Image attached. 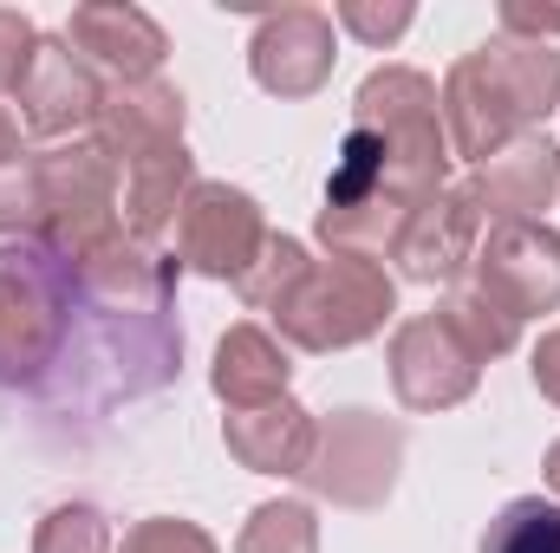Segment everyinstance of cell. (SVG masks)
<instances>
[{"mask_svg":"<svg viewBox=\"0 0 560 553\" xmlns=\"http://www.w3.org/2000/svg\"><path fill=\"white\" fill-rule=\"evenodd\" d=\"M0 156H20V118L0 105Z\"/></svg>","mask_w":560,"mask_h":553,"instance_id":"4dcf8cb0","label":"cell"},{"mask_svg":"<svg viewBox=\"0 0 560 553\" xmlns=\"http://www.w3.org/2000/svg\"><path fill=\"white\" fill-rule=\"evenodd\" d=\"M287 378H293L287 345H280L268 326L242 319V326H229V332H222L215 365H209V391H215L229 411H261V404H280V398H287Z\"/></svg>","mask_w":560,"mask_h":553,"instance_id":"d6986e66","label":"cell"},{"mask_svg":"<svg viewBox=\"0 0 560 553\" xmlns=\"http://www.w3.org/2000/svg\"><path fill=\"white\" fill-rule=\"evenodd\" d=\"M118 196H125V163L98 138H72L39 150V242L59 261L79 268L92 248H105L125 228Z\"/></svg>","mask_w":560,"mask_h":553,"instance_id":"5b68a950","label":"cell"},{"mask_svg":"<svg viewBox=\"0 0 560 553\" xmlns=\"http://www.w3.org/2000/svg\"><path fill=\"white\" fill-rule=\"evenodd\" d=\"M176 274H183L176 255L143 248V242H131L125 228L72 268L79 293H85L105 319H163L170 299H176Z\"/></svg>","mask_w":560,"mask_h":553,"instance_id":"7c38bea8","label":"cell"},{"mask_svg":"<svg viewBox=\"0 0 560 553\" xmlns=\"http://www.w3.org/2000/svg\"><path fill=\"white\" fill-rule=\"evenodd\" d=\"M235 553H319V515H313V502H300V495L261 502L242 521Z\"/></svg>","mask_w":560,"mask_h":553,"instance_id":"44dd1931","label":"cell"},{"mask_svg":"<svg viewBox=\"0 0 560 553\" xmlns=\"http://www.w3.org/2000/svg\"><path fill=\"white\" fill-rule=\"evenodd\" d=\"M268 235L275 228H268L261 202L235 183H202L196 176V189L176 209V261L202 280H235L242 286V274L261 261Z\"/></svg>","mask_w":560,"mask_h":553,"instance_id":"52a82bcc","label":"cell"},{"mask_svg":"<svg viewBox=\"0 0 560 553\" xmlns=\"http://www.w3.org/2000/svg\"><path fill=\"white\" fill-rule=\"evenodd\" d=\"M313 268V255H306V242H293V235H268V248H261V261L242 274V299H248V313H275L280 299L293 293V280Z\"/></svg>","mask_w":560,"mask_h":553,"instance_id":"cb8c5ba5","label":"cell"},{"mask_svg":"<svg viewBox=\"0 0 560 553\" xmlns=\"http://www.w3.org/2000/svg\"><path fill=\"white\" fill-rule=\"evenodd\" d=\"M66 46L105 79V85H131V79H156V66L170 59V33L131 7V0H85L66 20Z\"/></svg>","mask_w":560,"mask_h":553,"instance_id":"4fadbf2b","label":"cell"},{"mask_svg":"<svg viewBox=\"0 0 560 553\" xmlns=\"http://www.w3.org/2000/svg\"><path fill=\"white\" fill-rule=\"evenodd\" d=\"M476 553H560V502H541V495L509 502L482 528V548Z\"/></svg>","mask_w":560,"mask_h":553,"instance_id":"7402d4cb","label":"cell"},{"mask_svg":"<svg viewBox=\"0 0 560 553\" xmlns=\"http://www.w3.org/2000/svg\"><path fill=\"white\" fill-rule=\"evenodd\" d=\"M39 235V150L0 156V242Z\"/></svg>","mask_w":560,"mask_h":553,"instance_id":"d4e9b609","label":"cell"},{"mask_svg":"<svg viewBox=\"0 0 560 553\" xmlns=\"http://www.w3.org/2000/svg\"><path fill=\"white\" fill-rule=\"evenodd\" d=\"M476 242H482V209L469 202L463 183H450V189H436L411 215V228H405L392 261H398V274L418 280V286H456L469 274V261H476Z\"/></svg>","mask_w":560,"mask_h":553,"instance_id":"9a60e30c","label":"cell"},{"mask_svg":"<svg viewBox=\"0 0 560 553\" xmlns=\"http://www.w3.org/2000/svg\"><path fill=\"white\" fill-rule=\"evenodd\" d=\"M98 98H105V79L66 46V33H39V52H33V72L20 79L13 105H20V125L46 143H66L79 131H92L98 118Z\"/></svg>","mask_w":560,"mask_h":553,"instance_id":"8fae6325","label":"cell"},{"mask_svg":"<svg viewBox=\"0 0 560 553\" xmlns=\"http://www.w3.org/2000/svg\"><path fill=\"white\" fill-rule=\"evenodd\" d=\"M555 105H560V52L509 39V33H495L489 46L463 52L443 72V85H436L450 156H469V163H489L515 138L541 131V118Z\"/></svg>","mask_w":560,"mask_h":553,"instance_id":"7a4b0ae2","label":"cell"},{"mask_svg":"<svg viewBox=\"0 0 560 553\" xmlns=\"http://www.w3.org/2000/svg\"><path fill=\"white\" fill-rule=\"evenodd\" d=\"M463 189L482 209V222H541L560 196V143L548 131H528L489 163H476Z\"/></svg>","mask_w":560,"mask_h":553,"instance_id":"5bb4252c","label":"cell"},{"mask_svg":"<svg viewBox=\"0 0 560 553\" xmlns=\"http://www.w3.org/2000/svg\"><path fill=\"white\" fill-rule=\"evenodd\" d=\"M33 52H39V26L0 7V92H20V79L33 72Z\"/></svg>","mask_w":560,"mask_h":553,"instance_id":"83f0119b","label":"cell"},{"mask_svg":"<svg viewBox=\"0 0 560 553\" xmlns=\"http://www.w3.org/2000/svg\"><path fill=\"white\" fill-rule=\"evenodd\" d=\"M436 313L450 319V332H456L482 365H489V358H509V352L522 345V319H515V313H502V306H495V299H489L469 274L443 293V306H436Z\"/></svg>","mask_w":560,"mask_h":553,"instance_id":"ffe728a7","label":"cell"},{"mask_svg":"<svg viewBox=\"0 0 560 553\" xmlns=\"http://www.w3.org/2000/svg\"><path fill=\"white\" fill-rule=\"evenodd\" d=\"M476 385H482V358L450 332L443 313H418L392 332V391L405 411H456L476 398Z\"/></svg>","mask_w":560,"mask_h":553,"instance_id":"9c48e42d","label":"cell"},{"mask_svg":"<svg viewBox=\"0 0 560 553\" xmlns=\"http://www.w3.org/2000/svg\"><path fill=\"white\" fill-rule=\"evenodd\" d=\"M72 261H59L39 235L33 242H7L0 248V385L7 391H33L66 339H72Z\"/></svg>","mask_w":560,"mask_h":553,"instance_id":"3957f363","label":"cell"},{"mask_svg":"<svg viewBox=\"0 0 560 553\" xmlns=\"http://www.w3.org/2000/svg\"><path fill=\"white\" fill-rule=\"evenodd\" d=\"M398 313V280L385 274L378 261L359 255H326L306 274L293 280V293L280 299L275 319L280 339L300 352H352L365 339L385 332V319Z\"/></svg>","mask_w":560,"mask_h":553,"instance_id":"277c9868","label":"cell"},{"mask_svg":"<svg viewBox=\"0 0 560 553\" xmlns=\"http://www.w3.org/2000/svg\"><path fill=\"white\" fill-rule=\"evenodd\" d=\"M469 280L502 313H515L522 326L541 319V313H560V228H548V222H489V235L476 242Z\"/></svg>","mask_w":560,"mask_h":553,"instance_id":"ba28073f","label":"cell"},{"mask_svg":"<svg viewBox=\"0 0 560 553\" xmlns=\"http://www.w3.org/2000/svg\"><path fill=\"white\" fill-rule=\"evenodd\" d=\"M332 20H339L359 46L385 52V46H398V39L411 33L418 7H411V0H339V7H332Z\"/></svg>","mask_w":560,"mask_h":553,"instance_id":"484cf974","label":"cell"},{"mask_svg":"<svg viewBox=\"0 0 560 553\" xmlns=\"http://www.w3.org/2000/svg\"><path fill=\"white\" fill-rule=\"evenodd\" d=\"M332 66H339V39H332V13L319 7H275L255 20V39H248V72L268 98H319L332 85Z\"/></svg>","mask_w":560,"mask_h":553,"instance_id":"30bf717a","label":"cell"},{"mask_svg":"<svg viewBox=\"0 0 560 553\" xmlns=\"http://www.w3.org/2000/svg\"><path fill=\"white\" fill-rule=\"evenodd\" d=\"M528 378H535V391L560 411V326L555 332H541V345L528 352Z\"/></svg>","mask_w":560,"mask_h":553,"instance_id":"f546056e","label":"cell"},{"mask_svg":"<svg viewBox=\"0 0 560 553\" xmlns=\"http://www.w3.org/2000/svg\"><path fill=\"white\" fill-rule=\"evenodd\" d=\"M398 469H405V423L385 411H365V404H346V411L319 416L300 482H306L313 502L372 515V508L392 502Z\"/></svg>","mask_w":560,"mask_h":553,"instance_id":"8992f818","label":"cell"},{"mask_svg":"<svg viewBox=\"0 0 560 553\" xmlns=\"http://www.w3.org/2000/svg\"><path fill=\"white\" fill-rule=\"evenodd\" d=\"M118 553H222V548H215L209 528H196V521H183V515H150L138 528H125Z\"/></svg>","mask_w":560,"mask_h":553,"instance_id":"4316f807","label":"cell"},{"mask_svg":"<svg viewBox=\"0 0 560 553\" xmlns=\"http://www.w3.org/2000/svg\"><path fill=\"white\" fill-rule=\"evenodd\" d=\"M450 189V138L436 111V79L418 66H378L352 92V131L326 176V209H405Z\"/></svg>","mask_w":560,"mask_h":553,"instance_id":"6da1fadb","label":"cell"},{"mask_svg":"<svg viewBox=\"0 0 560 553\" xmlns=\"http://www.w3.org/2000/svg\"><path fill=\"white\" fill-rule=\"evenodd\" d=\"M183 125H189V105H183L176 85H163V79H131V85H105L98 118H92V138L125 163V156H138L150 143L183 138Z\"/></svg>","mask_w":560,"mask_h":553,"instance_id":"ac0fdd59","label":"cell"},{"mask_svg":"<svg viewBox=\"0 0 560 553\" xmlns=\"http://www.w3.org/2000/svg\"><path fill=\"white\" fill-rule=\"evenodd\" d=\"M33 553H118V541H112L105 508H92V502H59V508L39 515Z\"/></svg>","mask_w":560,"mask_h":553,"instance_id":"603a6c76","label":"cell"},{"mask_svg":"<svg viewBox=\"0 0 560 553\" xmlns=\"http://www.w3.org/2000/svg\"><path fill=\"white\" fill-rule=\"evenodd\" d=\"M313 430H319V416L306 411V404H293V398H280V404H261V411H229L222 416V443H229V456L248 469V475H293L300 482V469H306V456H313Z\"/></svg>","mask_w":560,"mask_h":553,"instance_id":"e0dca14e","label":"cell"},{"mask_svg":"<svg viewBox=\"0 0 560 553\" xmlns=\"http://www.w3.org/2000/svg\"><path fill=\"white\" fill-rule=\"evenodd\" d=\"M502 33H509V39H528V46H548V39H560V7L502 0Z\"/></svg>","mask_w":560,"mask_h":553,"instance_id":"f1b7e54d","label":"cell"},{"mask_svg":"<svg viewBox=\"0 0 560 553\" xmlns=\"http://www.w3.org/2000/svg\"><path fill=\"white\" fill-rule=\"evenodd\" d=\"M189 189H196V156H189L183 138L150 143L138 156H125V196H118L125 235L143 242V248H156V235L176 228V209H183Z\"/></svg>","mask_w":560,"mask_h":553,"instance_id":"2e32d148","label":"cell"},{"mask_svg":"<svg viewBox=\"0 0 560 553\" xmlns=\"http://www.w3.org/2000/svg\"><path fill=\"white\" fill-rule=\"evenodd\" d=\"M541 475H548V489H555V502H560V436L548 443V462H541Z\"/></svg>","mask_w":560,"mask_h":553,"instance_id":"1f68e13d","label":"cell"}]
</instances>
